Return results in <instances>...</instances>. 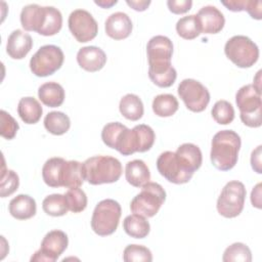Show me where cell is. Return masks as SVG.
Listing matches in <instances>:
<instances>
[{
  "instance_id": "1",
  "label": "cell",
  "mask_w": 262,
  "mask_h": 262,
  "mask_svg": "<svg viewBox=\"0 0 262 262\" xmlns=\"http://www.w3.org/2000/svg\"><path fill=\"white\" fill-rule=\"evenodd\" d=\"M241 144V137L233 130L217 132L211 142L210 159L213 166L220 171L232 169L237 163Z\"/></svg>"
},
{
  "instance_id": "2",
  "label": "cell",
  "mask_w": 262,
  "mask_h": 262,
  "mask_svg": "<svg viewBox=\"0 0 262 262\" xmlns=\"http://www.w3.org/2000/svg\"><path fill=\"white\" fill-rule=\"evenodd\" d=\"M84 179L92 184L99 185L114 183L122 175L123 168L121 162L111 156H94L82 163Z\"/></svg>"
},
{
  "instance_id": "3",
  "label": "cell",
  "mask_w": 262,
  "mask_h": 262,
  "mask_svg": "<svg viewBox=\"0 0 262 262\" xmlns=\"http://www.w3.org/2000/svg\"><path fill=\"white\" fill-rule=\"evenodd\" d=\"M156 134L151 127L139 124L132 129L125 127L118 136L115 148L123 156H130L136 151L144 152L151 148Z\"/></svg>"
},
{
  "instance_id": "4",
  "label": "cell",
  "mask_w": 262,
  "mask_h": 262,
  "mask_svg": "<svg viewBox=\"0 0 262 262\" xmlns=\"http://www.w3.org/2000/svg\"><path fill=\"white\" fill-rule=\"evenodd\" d=\"M235 102L241 112L242 122L251 128H258L261 120V90L253 84L241 87L235 94Z\"/></svg>"
},
{
  "instance_id": "5",
  "label": "cell",
  "mask_w": 262,
  "mask_h": 262,
  "mask_svg": "<svg viewBox=\"0 0 262 262\" xmlns=\"http://www.w3.org/2000/svg\"><path fill=\"white\" fill-rule=\"evenodd\" d=\"M165 200L166 191L163 186L157 182L148 181L141 186V191L132 199L130 210L134 214L150 218L159 212Z\"/></svg>"
},
{
  "instance_id": "6",
  "label": "cell",
  "mask_w": 262,
  "mask_h": 262,
  "mask_svg": "<svg viewBox=\"0 0 262 262\" xmlns=\"http://www.w3.org/2000/svg\"><path fill=\"white\" fill-rule=\"evenodd\" d=\"M122 209L120 204L112 199L100 201L94 208L91 217V228L100 236L114 233L119 225Z\"/></svg>"
},
{
  "instance_id": "7",
  "label": "cell",
  "mask_w": 262,
  "mask_h": 262,
  "mask_svg": "<svg viewBox=\"0 0 262 262\" xmlns=\"http://www.w3.org/2000/svg\"><path fill=\"white\" fill-rule=\"evenodd\" d=\"M224 53L235 66L242 69L251 68L259 58V48L249 37L236 35L227 40Z\"/></svg>"
},
{
  "instance_id": "8",
  "label": "cell",
  "mask_w": 262,
  "mask_h": 262,
  "mask_svg": "<svg viewBox=\"0 0 262 262\" xmlns=\"http://www.w3.org/2000/svg\"><path fill=\"white\" fill-rule=\"evenodd\" d=\"M247 190L243 182L232 180L227 182L222 188L217 200V211L225 218L238 216L245 205Z\"/></svg>"
},
{
  "instance_id": "9",
  "label": "cell",
  "mask_w": 262,
  "mask_h": 262,
  "mask_svg": "<svg viewBox=\"0 0 262 262\" xmlns=\"http://www.w3.org/2000/svg\"><path fill=\"white\" fill-rule=\"evenodd\" d=\"M63 59V52L58 46L44 45L31 57L30 69L37 77H47L61 68Z\"/></svg>"
},
{
  "instance_id": "10",
  "label": "cell",
  "mask_w": 262,
  "mask_h": 262,
  "mask_svg": "<svg viewBox=\"0 0 262 262\" xmlns=\"http://www.w3.org/2000/svg\"><path fill=\"white\" fill-rule=\"evenodd\" d=\"M177 92L185 106L193 113L205 111L210 102L209 90L194 79L182 80L178 85Z\"/></svg>"
},
{
  "instance_id": "11",
  "label": "cell",
  "mask_w": 262,
  "mask_h": 262,
  "mask_svg": "<svg viewBox=\"0 0 262 262\" xmlns=\"http://www.w3.org/2000/svg\"><path fill=\"white\" fill-rule=\"evenodd\" d=\"M146 53L148 59V71L167 69L172 66L171 58L173 54V43L166 36H154L147 42Z\"/></svg>"
},
{
  "instance_id": "12",
  "label": "cell",
  "mask_w": 262,
  "mask_h": 262,
  "mask_svg": "<svg viewBox=\"0 0 262 262\" xmlns=\"http://www.w3.org/2000/svg\"><path fill=\"white\" fill-rule=\"evenodd\" d=\"M69 245V238L62 230L54 229L45 234L41 242V247L31 257V261L54 262L66 251Z\"/></svg>"
},
{
  "instance_id": "13",
  "label": "cell",
  "mask_w": 262,
  "mask_h": 262,
  "mask_svg": "<svg viewBox=\"0 0 262 262\" xmlns=\"http://www.w3.org/2000/svg\"><path fill=\"white\" fill-rule=\"evenodd\" d=\"M69 29L80 43L93 40L98 32V24L90 12L85 9H75L68 19Z\"/></svg>"
},
{
  "instance_id": "14",
  "label": "cell",
  "mask_w": 262,
  "mask_h": 262,
  "mask_svg": "<svg viewBox=\"0 0 262 262\" xmlns=\"http://www.w3.org/2000/svg\"><path fill=\"white\" fill-rule=\"evenodd\" d=\"M157 169L164 178L174 184L186 183L193 175L182 167L175 151L170 150L164 151L159 156L157 160Z\"/></svg>"
},
{
  "instance_id": "15",
  "label": "cell",
  "mask_w": 262,
  "mask_h": 262,
  "mask_svg": "<svg viewBox=\"0 0 262 262\" xmlns=\"http://www.w3.org/2000/svg\"><path fill=\"white\" fill-rule=\"evenodd\" d=\"M196 17L201 26V31L204 34H217L225 25L223 13L213 5L203 6L198 11Z\"/></svg>"
},
{
  "instance_id": "16",
  "label": "cell",
  "mask_w": 262,
  "mask_h": 262,
  "mask_svg": "<svg viewBox=\"0 0 262 262\" xmlns=\"http://www.w3.org/2000/svg\"><path fill=\"white\" fill-rule=\"evenodd\" d=\"M132 21L125 12H114L105 20L104 29L108 37L115 40H123L130 36L132 32Z\"/></svg>"
},
{
  "instance_id": "17",
  "label": "cell",
  "mask_w": 262,
  "mask_h": 262,
  "mask_svg": "<svg viewBox=\"0 0 262 262\" xmlns=\"http://www.w3.org/2000/svg\"><path fill=\"white\" fill-rule=\"evenodd\" d=\"M78 64L87 72H97L101 70L106 62V54L96 46H85L79 49L77 53Z\"/></svg>"
},
{
  "instance_id": "18",
  "label": "cell",
  "mask_w": 262,
  "mask_h": 262,
  "mask_svg": "<svg viewBox=\"0 0 262 262\" xmlns=\"http://www.w3.org/2000/svg\"><path fill=\"white\" fill-rule=\"evenodd\" d=\"M32 37L21 30H14L7 39L6 52L13 59L24 58L32 49Z\"/></svg>"
},
{
  "instance_id": "19",
  "label": "cell",
  "mask_w": 262,
  "mask_h": 262,
  "mask_svg": "<svg viewBox=\"0 0 262 262\" xmlns=\"http://www.w3.org/2000/svg\"><path fill=\"white\" fill-rule=\"evenodd\" d=\"M182 167L189 173L193 174L203 162V156L200 147L193 143H183L175 151Z\"/></svg>"
},
{
  "instance_id": "20",
  "label": "cell",
  "mask_w": 262,
  "mask_h": 262,
  "mask_svg": "<svg viewBox=\"0 0 262 262\" xmlns=\"http://www.w3.org/2000/svg\"><path fill=\"white\" fill-rule=\"evenodd\" d=\"M10 215L18 220H27L36 215V201L28 194H18L14 196L8 206Z\"/></svg>"
},
{
  "instance_id": "21",
  "label": "cell",
  "mask_w": 262,
  "mask_h": 262,
  "mask_svg": "<svg viewBox=\"0 0 262 262\" xmlns=\"http://www.w3.org/2000/svg\"><path fill=\"white\" fill-rule=\"evenodd\" d=\"M125 177L132 186L141 187L150 180V172L142 160H132L126 164Z\"/></svg>"
},
{
  "instance_id": "22",
  "label": "cell",
  "mask_w": 262,
  "mask_h": 262,
  "mask_svg": "<svg viewBox=\"0 0 262 262\" xmlns=\"http://www.w3.org/2000/svg\"><path fill=\"white\" fill-rule=\"evenodd\" d=\"M38 97L48 107H57L63 103L64 89L56 82H47L38 89Z\"/></svg>"
},
{
  "instance_id": "23",
  "label": "cell",
  "mask_w": 262,
  "mask_h": 262,
  "mask_svg": "<svg viewBox=\"0 0 262 262\" xmlns=\"http://www.w3.org/2000/svg\"><path fill=\"white\" fill-rule=\"evenodd\" d=\"M38 34L42 36H53L62 27L61 12L53 6H43V17Z\"/></svg>"
},
{
  "instance_id": "24",
  "label": "cell",
  "mask_w": 262,
  "mask_h": 262,
  "mask_svg": "<svg viewBox=\"0 0 262 262\" xmlns=\"http://www.w3.org/2000/svg\"><path fill=\"white\" fill-rule=\"evenodd\" d=\"M66 160L60 157L48 159L42 168V178L49 187L61 186V174Z\"/></svg>"
},
{
  "instance_id": "25",
  "label": "cell",
  "mask_w": 262,
  "mask_h": 262,
  "mask_svg": "<svg viewBox=\"0 0 262 262\" xmlns=\"http://www.w3.org/2000/svg\"><path fill=\"white\" fill-rule=\"evenodd\" d=\"M42 113L43 108L36 98L27 96L19 99L17 104V114L26 124H36L39 122Z\"/></svg>"
},
{
  "instance_id": "26",
  "label": "cell",
  "mask_w": 262,
  "mask_h": 262,
  "mask_svg": "<svg viewBox=\"0 0 262 262\" xmlns=\"http://www.w3.org/2000/svg\"><path fill=\"white\" fill-rule=\"evenodd\" d=\"M119 110L123 117L130 121H138L142 118L144 107L138 95L128 93L124 95L119 103Z\"/></svg>"
},
{
  "instance_id": "27",
  "label": "cell",
  "mask_w": 262,
  "mask_h": 262,
  "mask_svg": "<svg viewBox=\"0 0 262 262\" xmlns=\"http://www.w3.org/2000/svg\"><path fill=\"white\" fill-rule=\"evenodd\" d=\"M82 163L78 161H66L61 174V186L68 188L80 187L84 182Z\"/></svg>"
},
{
  "instance_id": "28",
  "label": "cell",
  "mask_w": 262,
  "mask_h": 262,
  "mask_svg": "<svg viewBox=\"0 0 262 262\" xmlns=\"http://www.w3.org/2000/svg\"><path fill=\"white\" fill-rule=\"evenodd\" d=\"M123 228L131 237L144 238L149 233L150 225L145 217L133 213L124 219Z\"/></svg>"
},
{
  "instance_id": "29",
  "label": "cell",
  "mask_w": 262,
  "mask_h": 262,
  "mask_svg": "<svg viewBox=\"0 0 262 262\" xmlns=\"http://www.w3.org/2000/svg\"><path fill=\"white\" fill-rule=\"evenodd\" d=\"M43 15V6L38 4H29L23 7L20 12L21 27L29 32L39 31Z\"/></svg>"
},
{
  "instance_id": "30",
  "label": "cell",
  "mask_w": 262,
  "mask_h": 262,
  "mask_svg": "<svg viewBox=\"0 0 262 262\" xmlns=\"http://www.w3.org/2000/svg\"><path fill=\"white\" fill-rule=\"evenodd\" d=\"M45 129L53 135H62L71 127V120L62 112H50L44 118Z\"/></svg>"
},
{
  "instance_id": "31",
  "label": "cell",
  "mask_w": 262,
  "mask_h": 262,
  "mask_svg": "<svg viewBox=\"0 0 262 262\" xmlns=\"http://www.w3.org/2000/svg\"><path fill=\"white\" fill-rule=\"evenodd\" d=\"M151 106L154 113L157 116L167 118L173 116L177 112L179 104L177 98L174 95L164 93L159 94L154 98Z\"/></svg>"
},
{
  "instance_id": "32",
  "label": "cell",
  "mask_w": 262,
  "mask_h": 262,
  "mask_svg": "<svg viewBox=\"0 0 262 262\" xmlns=\"http://www.w3.org/2000/svg\"><path fill=\"white\" fill-rule=\"evenodd\" d=\"M176 32L185 40L196 38L202 33L196 14H189L178 19L176 23Z\"/></svg>"
},
{
  "instance_id": "33",
  "label": "cell",
  "mask_w": 262,
  "mask_h": 262,
  "mask_svg": "<svg viewBox=\"0 0 262 262\" xmlns=\"http://www.w3.org/2000/svg\"><path fill=\"white\" fill-rule=\"evenodd\" d=\"M42 208L47 215L53 217L63 216L69 211L66 196L64 194L60 193H53L47 195L42 202Z\"/></svg>"
},
{
  "instance_id": "34",
  "label": "cell",
  "mask_w": 262,
  "mask_h": 262,
  "mask_svg": "<svg viewBox=\"0 0 262 262\" xmlns=\"http://www.w3.org/2000/svg\"><path fill=\"white\" fill-rule=\"evenodd\" d=\"M222 260L224 262H251L252 253L247 245L234 243L225 249Z\"/></svg>"
},
{
  "instance_id": "35",
  "label": "cell",
  "mask_w": 262,
  "mask_h": 262,
  "mask_svg": "<svg viewBox=\"0 0 262 262\" xmlns=\"http://www.w3.org/2000/svg\"><path fill=\"white\" fill-rule=\"evenodd\" d=\"M211 114L213 119L220 125L230 124L234 119V108L232 104L224 99L215 102Z\"/></svg>"
},
{
  "instance_id": "36",
  "label": "cell",
  "mask_w": 262,
  "mask_h": 262,
  "mask_svg": "<svg viewBox=\"0 0 262 262\" xmlns=\"http://www.w3.org/2000/svg\"><path fill=\"white\" fill-rule=\"evenodd\" d=\"M19 185V178L18 175L13 170H6L4 165H2V173H1V180H0V195L1 198H6L11 195Z\"/></svg>"
},
{
  "instance_id": "37",
  "label": "cell",
  "mask_w": 262,
  "mask_h": 262,
  "mask_svg": "<svg viewBox=\"0 0 262 262\" xmlns=\"http://www.w3.org/2000/svg\"><path fill=\"white\" fill-rule=\"evenodd\" d=\"M125 262H151L152 254L149 249L141 245H128L123 252Z\"/></svg>"
},
{
  "instance_id": "38",
  "label": "cell",
  "mask_w": 262,
  "mask_h": 262,
  "mask_svg": "<svg viewBox=\"0 0 262 262\" xmlns=\"http://www.w3.org/2000/svg\"><path fill=\"white\" fill-rule=\"evenodd\" d=\"M67 204L69 207V211L73 213H80L84 211L87 207V195L79 187H74L70 188L66 193H64Z\"/></svg>"
},
{
  "instance_id": "39",
  "label": "cell",
  "mask_w": 262,
  "mask_h": 262,
  "mask_svg": "<svg viewBox=\"0 0 262 262\" xmlns=\"http://www.w3.org/2000/svg\"><path fill=\"white\" fill-rule=\"evenodd\" d=\"M0 135L8 140L14 138L17 130L19 129L18 123L15 119L6 111L2 110L0 112Z\"/></svg>"
},
{
  "instance_id": "40",
  "label": "cell",
  "mask_w": 262,
  "mask_h": 262,
  "mask_svg": "<svg viewBox=\"0 0 262 262\" xmlns=\"http://www.w3.org/2000/svg\"><path fill=\"white\" fill-rule=\"evenodd\" d=\"M125 127L126 126L120 122H111L104 125L101 131V139L103 143L111 148H115L118 136Z\"/></svg>"
},
{
  "instance_id": "41",
  "label": "cell",
  "mask_w": 262,
  "mask_h": 262,
  "mask_svg": "<svg viewBox=\"0 0 262 262\" xmlns=\"http://www.w3.org/2000/svg\"><path fill=\"white\" fill-rule=\"evenodd\" d=\"M167 6L172 13L183 14L190 10L192 6L191 0H168Z\"/></svg>"
},
{
  "instance_id": "42",
  "label": "cell",
  "mask_w": 262,
  "mask_h": 262,
  "mask_svg": "<svg viewBox=\"0 0 262 262\" xmlns=\"http://www.w3.org/2000/svg\"><path fill=\"white\" fill-rule=\"evenodd\" d=\"M262 3L261 1H253L247 0L245 11H247L252 18L261 19L262 18V11H261Z\"/></svg>"
},
{
  "instance_id": "43",
  "label": "cell",
  "mask_w": 262,
  "mask_h": 262,
  "mask_svg": "<svg viewBox=\"0 0 262 262\" xmlns=\"http://www.w3.org/2000/svg\"><path fill=\"white\" fill-rule=\"evenodd\" d=\"M261 145H258L251 155V165L253 170L258 173L261 174L262 173V168H261Z\"/></svg>"
},
{
  "instance_id": "44",
  "label": "cell",
  "mask_w": 262,
  "mask_h": 262,
  "mask_svg": "<svg viewBox=\"0 0 262 262\" xmlns=\"http://www.w3.org/2000/svg\"><path fill=\"white\" fill-rule=\"evenodd\" d=\"M247 0H229V1H221V4L224 5L228 10L239 12L245 10Z\"/></svg>"
},
{
  "instance_id": "45",
  "label": "cell",
  "mask_w": 262,
  "mask_h": 262,
  "mask_svg": "<svg viewBox=\"0 0 262 262\" xmlns=\"http://www.w3.org/2000/svg\"><path fill=\"white\" fill-rule=\"evenodd\" d=\"M126 3L136 11H144L150 4L149 0H127Z\"/></svg>"
},
{
  "instance_id": "46",
  "label": "cell",
  "mask_w": 262,
  "mask_h": 262,
  "mask_svg": "<svg viewBox=\"0 0 262 262\" xmlns=\"http://www.w3.org/2000/svg\"><path fill=\"white\" fill-rule=\"evenodd\" d=\"M261 183H258L251 192V202L253 207L261 209Z\"/></svg>"
},
{
  "instance_id": "47",
  "label": "cell",
  "mask_w": 262,
  "mask_h": 262,
  "mask_svg": "<svg viewBox=\"0 0 262 262\" xmlns=\"http://www.w3.org/2000/svg\"><path fill=\"white\" fill-rule=\"evenodd\" d=\"M117 0H95L94 1V3L96 4V5H98V6H100V7H102V8H110V7H112L113 5H115V4H117Z\"/></svg>"
}]
</instances>
